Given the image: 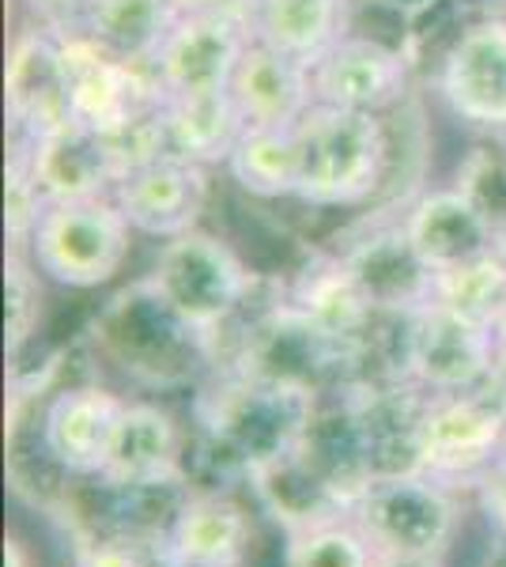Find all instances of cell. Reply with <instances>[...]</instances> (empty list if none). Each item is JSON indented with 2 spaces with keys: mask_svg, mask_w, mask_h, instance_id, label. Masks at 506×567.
Wrapping results in <instances>:
<instances>
[{
  "mask_svg": "<svg viewBox=\"0 0 506 567\" xmlns=\"http://www.w3.org/2000/svg\"><path fill=\"white\" fill-rule=\"evenodd\" d=\"M310 80L326 106L393 114L412 91V61L401 45L352 31L310 65Z\"/></svg>",
  "mask_w": 506,
  "mask_h": 567,
  "instance_id": "2e32d148",
  "label": "cell"
},
{
  "mask_svg": "<svg viewBox=\"0 0 506 567\" xmlns=\"http://www.w3.org/2000/svg\"><path fill=\"white\" fill-rule=\"evenodd\" d=\"M314 405V393L216 368L193 401V477L205 470L200 484H246L261 465L296 451Z\"/></svg>",
  "mask_w": 506,
  "mask_h": 567,
  "instance_id": "6da1fadb",
  "label": "cell"
},
{
  "mask_svg": "<svg viewBox=\"0 0 506 567\" xmlns=\"http://www.w3.org/2000/svg\"><path fill=\"white\" fill-rule=\"evenodd\" d=\"M174 20L167 0H87L76 27L103 50L133 65H152L163 34Z\"/></svg>",
  "mask_w": 506,
  "mask_h": 567,
  "instance_id": "f1b7e54d",
  "label": "cell"
},
{
  "mask_svg": "<svg viewBox=\"0 0 506 567\" xmlns=\"http://www.w3.org/2000/svg\"><path fill=\"white\" fill-rule=\"evenodd\" d=\"M465 496L427 473L379 477L355 503L352 523L385 553L450 556L465 523Z\"/></svg>",
  "mask_w": 506,
  "mask_h": 567,
  "instance_id": "ba28073f",
  "label": "cell"
},
{
  "mask_svg": "<svg viewBox=\"0 0 506 567\" xmlns=\"http://www.w3.org/2000/svg\"><path fill=\"white\" fill-rule=\"evenodd\" d=\"M499 462H506V435H503V458Z\"/></svg>",
  "mask_w": 506,
  "mask_h": 567,
  "instance_id": "ab89813d",
  "label": "cell"
},
{
  "mask_svg": "<svg viewBox=\"0 0 506 567\" xmlns=\"http://www.w3.org/2000/svg\"><path fill=\"white\" fill-rule=\"evenodd\" d=\"M4 567H34L31 545H27L20 534H8L4 537Z\"/></svg>",
  "mask_w": 506,
  "mask_h": 567,
  "instance_id": "8d00e7d4",
  "label": "cell"
},
{
  "mask_svg": "<svg viewBox=\"0 0 506 567\" xmlns=\"http://www.w3.org/2000/svg\"><path fill=\"white\" fill-rule=\"evenodd\" d=\"M72 567H163L152 545L122 534H76Z\"/></svg>",
  "mask_w": 506,
  "mask_h": 567,
  "instance_id": "836d02e7",
  "label": "cell"
},
{
  "mask_svg": "<svg viewBox=\"0 0 506 567\" xmlns=\"http://www.w3.org/2000/svg\"><path fill=\"white\" fill-rule=\"evenodd\" d=\"M393 379L423 393H465L495 386L499 374V333L495 326L427 303L401 318V341L390 360Z\"/></svg>",
  "mask_w": 506,
  "mask_h": 567,
  "instance_id": "52a82bcc",
  "label": "cell"
},
{
  "mask_svg": "<svg viewBox=\"0 0 506 567\" xmlns=\"http://www.w3.org/2000/svg\"><path fill=\"white\" fill-rule=\"evenodd\" d=\"M296 454L348 511H355L363 492L379 481L371 443H366L363 420H359V409L348 386L318 398L314 416H310L307 435L296 446Z\"/></svg>",
  "mask_w": 506,
  "mask_h": 567,
  "instance_id": "ffe728a7",
  "label": "cell"
},
{
  "mask_svg": "<svg viewBox=\"0 0 506 567\" xmlns=\"http://www.w3.org/2000/svg\"><path fill=\"white\" fill-rule=\"evenodd\" d=\"M227 91H231L242 122L261 125V130H291L318 103L307 61L257 39L246 45Z\"/></svg>",
  "mask_w": 506,
  "mask_h": 567,
  "instance_id": "603a6c76",
  "label": "cell"
},
{
  "mask_svg": "<svg viewBox=\"0 0 506 567\" xmlns=\"http://www.w3.org/2000/svg\"><path fill=\"white\" fill-rule=\"evenodd\" d=\"M211 197V171L174 152H163L141 167L125 171L114 186V200L136 235L171 243L197 231Z\"/></svg>",
  "mask_w": 506,
  "mask_h": 567,
  "instance_id": "e0dca14e",
  "label": "cell"
},
{
  "mask_svg": "<svg viewBox=\"0 0 506 567\" xmlns=\"http://www.w3.org/2000/svg\"><path fill=\"white\" fill-rule=\"evenodd\" d=\"M163 567H171V564H163Z\"/></svg>",
  "mask_w": 506,
  "mask_h": 567,
  "instance_id": "60d3db41",
  "label": "cell"
},
{
  "mask_svg": "<svg viewBox=\"0 0 506 567\" xmlns=\"http://www.w3.org/2000/svg\"><path fill=\"white\" fill-rule=\"evenodd\" d=\"M193 435L159 401L128 398L95 481L110 488H171L193 484Z\"/></svg>",
  "mask_w": 506,
  "mask_h": 567,
  "instance_id": "4fadbf2b",
  "label": "cell"
},
{
  "mask_svg": "<svg viewBox=\"0 0 506 567\" xmlns=\"http://www.w3.org/2000/svg\"><path fill=\"white\" fill-rule=\"evenodd\" d=\"M242 488L250 492L257 515L269 518L280 534H296V529L352 518V511L307 470V462H302L296 451H291L288 458L261 465L257 473H250Z\"/></svg>",
  "mask_w": 506,
  "mask_h": 567,
  "instance_id": "d4e9b609",
  "label": "cell"
},
{
  "mask_svg": "<svg viewBox=\"0 0 506 567\" xmlns=\"http://www.w3.org/2000/svg\"><path fill=\"white\" fill-rule=\"evenodd\" d=\"M227 4H242V0H167V8H171L174 16L208 12V8H227Z\"/></svg>",
  "mask_w": 506,
  "mask_h": 567,
  "instance_id": "74e56055",
  "label": "cell"
},
{
  "mask_svg": "<svg viewBox=\"0 0 506 567\" xmlns=\"http://www.w3.org/2000/svg\"><path fill=\"white\" fill-rule=\"evenodd\" d=\"M401 224L412 246L435 272L484 258V254L495 250V239H499V219L487 213L462 182L420 194L404 208Z\"/></svg>",
  "mask_w": 506,
  "mask_h": 567,
  "instance_id": "44dd1931",
  "label": "cell"
},
{
  "mask_svg": "<svg viewBox=\"0 0 506 567\" xmlns=\"http://www.w3.org/2000/svg\"><path fill=\"white\" fill-rule=\"evenodd\" d=\"M8 136H45L72 122L69 106V61L61 34L45 23H23L8 45L4 69Z\"/></svg>",
  "mask_w": 506,
  "mask_h": 567,
  "instance_id": "9a60e30c",
  "label": "cell"
},
{
  "mask_svg": "<svg viewBox=\"0 0 506 567\" xmlns=\"http://www.w3.org/2000/svg\"><path fill=\"white\" fill-rule=\"evenodd\" d=\"M337 254L344 258L352 277L359 280V288L366 291L371 307L382 318H409L435 299L438 272L412 246L401 219L371 227L366 235L340 246Z\"/></svg>",
  "mask_w": 506,
  "mask_h": 567,
  "instance_id": "d6986e66",
  "label": "cell"
},
{
  "mask_svg": "<svg viewBox=\"0 0 506 567\" xmlns=\"http://www.w3.org/2000/svg\"><path fill=\"white\" fill-rule=\"evenodd\" d=\"M484 567H506V542H499V537H492V542H487Z\"/></svg>",
  "mask_w": 506,
  "mask_h": 567,
  "instance_id": "f35d334b",
  "label": "cell"
},
{
  "mask_svg": "<svg viewBox=\"0 0 506 567\" xmlns=\"http://www.w3.org/2000/svg\"><path fill=\"white\" fill-rule=\"evenodd\" d=\"M87 341L128 386L148 393L205 386L208 374L219 368L216 349L189 322H182L144 277L99 310Z\"/></svg>",
  "mask_w": 506,
  "mask_h": 567,
  "instance_id": "7a4b0ae2",
  "label": "cell"
},
{
  "mask_svg": "<svg viewBox=\"0 0 506 567\" xmlns=\"http://www.w3.org/2000/svg\"><path fill=\"white\" fill-rule=\"evenodd\" d=\"M12 141L23 144L31 175L50 205L53 200L106 197L122 178L114 144L80 122H69L45 136H34V141H23V136H12Z\"/></svg>",
  "mask_w": 506,
  "mask_h": 567,
  "instance_id": "7402d4cb",
  "label": "cell"
},
{
  "mask_svg": "<svg viewBox=\"0 0 506 567\" xmlns=\"http://www.w3.org/2000/svg\"><path fill=\"white\" fill-rule=\"evenodd\" d=\"M219 368L326 398L371 371V352L321 329L283 296L250 307L219 349Z\"/></svg>",
  "mask_w": 506,
  "mask_h": 567,
  "instance_id": "3957f363",
  "label": "cell"
},
{
  "mask_svg": "<svg viewBox=\"0 0 506 567\" xmlns=\"http://www.w3.org/2000/svg\"><path fill=\"white\" fill-rule=\"evenodd\" d=\"M438 95L457 122L506 133V20L468 23L438 61Z\"/></svg>",
  "mask_w": 506,
  "mask_h": 567,
  "instance_id": "ac0fdd59",
  "label": "cell"
},
{
  "mask_svg": "<svg viewBox=\"0 0 506 567\" xmlns=\"http://www.w3.org/2000/svg\"><path fill=\"white\" fill-rule=\"evenodd\" d=\"M250 42V0L208 8V12H186L171 20L148 69L159 84V95L227 91Z\"/></svg>",
  "mask_w": 506,
  "mask_h": 567,
  "instance_id": "30bf717a",
  "label": "cell"
},
{
  "mask_svg": "<svg viewBox=\"0 0 506 567\" xmlns=\"http://www.w3.org/2000/svg\"><path fill=\"white\" fill-rule=\"evenodd\" d=\"M257 507L227 484H193L159 542L171 567H246L254 548Z\"/></svg>",
  "mask_w": 506,
  "mask_h": 567,
  "instance_id": "5bb4252c",
  "label": "cell"
},
{
  "mask_svg": "<svg viewBox=\"0 0 506 567\" xmlns=\"http://www.w3.org/2000/svg\"><path fill=\"white\" fill-rule=\"evenodd\" d=\"M374 545L352 518L280 534V567H371Z\"/></svg>",
  "mask_w": 506,
  "mask_h": 567,
  "instance_id": "4dcf8cb0",
  "label": "cell"
},
{
  "mask_svg": "<svg viewBox=\"0 0 506 567\" xmlns=\"http://www.w3.org/2000/svg\"><path fill=\"white\" fill-rule=\"evenodd\" d=\"M125 401V393L95 379L53 390L39 413V424H31L39 454L69 481H95Z\"/></svg>",
  "mask_w": 506,
  "mask_h": 567,
  "instance_id": "7c38bea8",
  "label": "cell"
},
{
  "mask_svg": "<svg viewBox=\"0 0 506 567\" xmlns=\"http://www.w3.org/2000/svg\"><path fill=\"white\" fill-rule=\"evenodd\" d=\"M283 296L296 303L302 315H310L321 329L348 344L371 352L374 333L382 326V315L371 307L366 291L359 288L352 269L344 265L337 250H318L302 269L283 284Z\"/></svg>",
  "mask_w": 506,
  "mask_h": 567,
  "instance_id": "cb8c5ba5",
  "label": "cell"
},
{
  "mask_svg": "<svg viewBox=\"0 0 506 567\" xmlns=\"http://www.w3.org/2000/svg\"><path fill=\"white\" fill-rule=\"evenodd\" d=\"M45 280L27 250H8L4 288H8V360L12 368L23 360L31 341L45 322Z\"/></svg>",
  "mask_w": 506,
  "mask_h": 567,
  "instance_id": "1f68e13d",
  "label": "cell"
},
{
  "mask_svg": "<svg viewBox=\"0 0 506 567\" xmlns=\"http://www.w3.org/2000/svg\"><path fill=\"white\" fill-rule=\"evenodd\" d=\"M299 194L307 208H359L382 194L393 171L385 114L314 103L296 122Z\"/></svg>",
  "mask_w": 506,
  "mask_h": 567,
  "instance_id": "277c9868",
  "label": "cell"
},
{
  "mask_svg": "<svg viewBox=\"0 0 506 567\" xmlns=\"http://www.w3.org/2000/svg\"><path fill=\"white\" fill-rule=\"evenodd\" d=\"M133 239L136 231L117 208L114 194L53 200L34 224L27 258L58 288L99 291L122 277Z\"/></svg>",
  "mask_w": 506,
  "mask_h": 567,
  "instance_id": "8992f818",
  "label": "cell"
},
{
  "mask_svg": "<svg viewBox=\"0 0 506 567\" xmlns=\"http://www.w3.org/2000/svg\"><path fill=\"white\" fill-rule=\"evenodd\" d=\"M45 205L50 200L42 197L39 182L31 175L23 144L8 136V250H27Z\"/></svg>",
  "mask_w": 506,
  "mask_h": 567,
  "instance_id": "d6a6232c",
  "label": "cell"
},
{
  "mask_svg": "<svg viewBox=\"0 0 506 567\" xmlns=\"http://www.w3.org/2000/svg\"><path fill=\"white\" fill-rule=\"evenodd\" d=\"M144 280L182 322H189L205 337L216 355L227 333L257 303V288H261L257 272L238 258L235 246L205 227L159 243V254Z\"/></svg>",
  "mask_w": 506,
  "mask_h": 567,
  "instance_id": "5b68a950",
  "label": "cell"
},
{
  "mask_svg": "<svg viewBox=\"0 0 506 567\" xmlns=\"http://www.w3.org/2000/svg\"><path fill=\"white\" fill-rule=\"evenodd\" d=\"M352 16L355 0H250L254 39L307 65L355 31Z\"/></svg>",
  "mask_w": 506,
  "mask_h": 567,
  "instance_id": "484cf974",
  "label": "cell"
},
{
  "mask_svg": "<svg viewBox=\"0 0 506 567\" xmlns=\"http://www.w3.org/2000/svg\"><path fill=\"white\" fill-rule=\"evenodd\" d=\"M506 393L499 386L427 393L420 424L423 473L473 496V484L503 458Z\"/></svg>",
  "mask_w": 506,
  "mask_h": 567,
  "instance_id": "9c48e42d",
  "label": "cell"
},
{
  "mask_svg": "<svg viewBox=\"0 0 506 567\" xmlns=\"http://www.w3.org/2000/svg\"><path fill=\"white\" fill-rule=\"evenodd\" d=\"M450 556H416V553H385L374 548L371 567H450Z\"/></svg>",
  "mask_w": 506,
  "mask_h": 567,
  "instance_id": "d590c367",
  "label": "cell"
},
{
  "mask_svg": "<svg viewBox=\"0 0 506 567\" xmlns=\"http://www.w3.org/2000/svg\"><path fill=\"white\" fill-rule=\"evenodd\" d=\"M473 503L492 526V537L506 542V462H495L481 481L473 484Z\"/></svg>",
  "mask_w": 506,
  "mask_h": 567,
  "instance_id": "e575fe53",
  "label": "cell"
},
{
  "mask_svg": "<svg viewBox=\"0 0 506 567\" xmlns=\"http://www.w3.org/2000/svg\"><path fill=\"white\" fill-rule=\"evenodd\" d=\"M227 178L257 200H288L299 194V148L291 130H261L246 125L224 163Z\"/></svg>",
  "mask_w": 506,
  "mask_h": 567,
  "instance_id": "83f0119b",
  "label": "cell"
},
{
  "mask_svg": "<svg viewBox=\"0 0 506 567\" xmlns=\"http://www.w3.org/2000/svg\"><path fill=\"white\" fill-rule=\"evenodd\" d=\"M53 31L61 34L64 61H69L72 122L103 136H117L159 106V84L148 65L114 58L76 23L53 27Z\"/></svg>",
  "mask_w": 506,
  "mask_h": 567,
  "instance_id": "8fae6325",
  "label": "cell"
},
{
  "mask_svg": "<svg viewBox=\"0 0 506 567\" xmlns=\"http://www.w3.org/2000/svg\"><path fill=\"white\" fill-rule=\"evenodd\" d=\"M431 303L457 310L473 322L495 326L506 307V258L499 250L446 269L435 277V299Z\"/></svg>",
  "mask_w": 506,
  "mask_h": 567,
  "instance_id": "f546056e",
  "label": "cell"
},
{
  "mask_svg": "<svg viewBox=\"0 0 506 567\" xmlns=\"http://www.w3.org/2000/svg\"><path fill=\"white\" fill-rule=\"evenodd\" d=\"M167 148L182 159L216 171L242 136L246 122L231 91H197V95H159Z\"/></svg>",
  "mask_w": 506,
  "mask_h": 567,
  "instance_id": "4316f807",
  "label": "cell"
}]
</instances>
